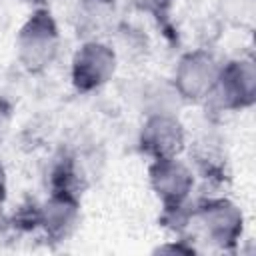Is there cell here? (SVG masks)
Listing matches in <instances>:
<instances>
[{"mask_svg":"<svg viewBox=\"0 0 256 256\" xmlns=\"http://www.w3.org/2000/svg\"><path fill=\"white\" fill-rule=\"evenodd\" d=\"M60 46L58 26L50 12L36 10L20 28L16 38V52L18 60L30 72H40L48 68Z\"/></svg>","mask_w":256,"mask_h":256,"instance_id":"6da1fadb","label":"cell"},{"mask_svg":"<svg viewBox=\"0 0 256 256\" xmlns=\"http://www.w3.org/2000/svg\"><path fill=\"white\" fill-rule=\"evenodd\" d=\"M220 64L210 52L204 50H194L184 54L174 70V90L182 100H204L212 92L218 74H220Z\"/></svg>","mask_w":256,"mask_h":256,"instance_id":"7a4b0ae2","label":"cell"},{"mask_svg":"<svg viewBox=\"0 0 256 256\" xmlns=\"http://www.w3.org/2000/svg\"><path fill=\"white\" fill-rule=\"evenodd\" d=\"M256 96V68L252 60H236L220 68L218 80L206 100L222 110L250 106Z\"/></svg>","mask_w":256,"mask_h":256,"instance_id":"3957f363","label":"cell"},{"mask_svg":"<svg viewBox=\"0 0 256 256\" xmlns=\"http://www.w3.org/2000/svg\"><path fill=\"white\" fill-rule=\"evenodd\" d=\"M194 222L202 230L204 238L218 248L236 244L242 234V212L226 198H212L204 202L196 208Z\"/></svg>","mask_w":256,"mask_h":256,"instance_id":"277c9868","label":"cell"},{"mask_svg":"<svg viewBox=\"0 0 256 256\" xmlns=\"http://www.w3.org/2000/svg\"><path fill=\"white\" fill-rule=\"evenodd\" d=\"M116 72V52L98 40L78 48L72 58V82L78 90L90 92L102 88Z\"/></svg>","mask_w":256,"mask_h":256,"instance_id":"5b68a950","label":"cell"},{"mask_svg":"<svg viewBox=\"0 0 256 256\" xmlns=\"http://www.w3.org/2000/svg\"><path fill=\"white\" fill-rule=\"evenodd\" d=\"M186 144L182 122L172 112L148 114L140 130V148L152 160L176 158Z\"/></svg>","mask_w":256,"mask_h":256,"instance_id":"8992f818","label":"cell"},{"mask_svg":"<svg viewBox=\"0 0 256 256\" xmlns=\"http://www.w3.org/2000/svg\"><path fill=\"white\" fill-rule=\"evenodd\" d=\"M150 186L156 196L166 204H178L190 198L194 188V172L188 164L176 158L154 160L148 170Z\"/></svg>","mask_w":256,"mask_h":256,"instance_id":"52a82bcc","label":"cell"},{"mask_svg":"<svg viewBox=\"0 0 256 256\" xmlns=\"http://www.w3.org/2000/svg\"><path fill=\"white\" fill-rule=\"evenodd\" d=\"M78 218L80 208L70 190H56L40 206V226L56 240L70 236L78 226Z\"/></svg>","mask_w":256,"mask_h":256,"instance_id":"ba28073f","label":"cell"},{"mask_svg":"<svg viewBox=\"0 0 256 256\" xmlns=\"http://www.w3.org/2000/svg\"><path fill=\"white\" fill-rule=\"evenodd\" d=\"M172 2H174V0H136V4H138L142 10H146V12H150V14H156V16L166 14V12L170 10Z\"/></svg>","mask_w":256,"mask_h":256,"instance_id":"9c48e42d","label":"cell"},{"mask_svg":"<svg viewBox=\"0 0 256 256\" xmlns=\"http://www.w3.org/2000/svg\"><path fill=\"white\" fill-rule=\"evenodd\" d=\"M8 224H10V220H8V216H6L4 208H2V200H0V232H4L8 228Z\"/></svg>","mask_w":256,"mask_h":256,"instance_id":"30bf717a","label":"cell"},{"mask_svg":"<svg viewBox=\"0 0 256 256\" xmlns=\"http://www.w3.org/2000/svg\"><path fill=\"white\" fill-rule=\"evenodd\" d=\"M4 194H6V172L0 164V200L4 198Z\"/></svg>","mask_w":256,"mask_h":256,"instance_id":"8fae6325","label":"cell"},{"mask_svg":"<svg viewBox=\"0 0 256 256\" xmlns=\"http://www.w3.org/2000/svg\"><path fill=\"white\" fill-rule=\"evenodd\" d=\"M4 128H6V112H2V108H0V138H2Z\"/></svg>","mask_w":256,"mask_h":256,"instance_id":"7c38bea8","label":"cell"},{"mask_svg":"<svg viewBox=\"0 0 256 256\" xmlns=\"http://www.w3.org/2000/svg\"><path fill=\"white\" fill-rule=\"evenodd\" d=\"M26 2H42V0H26Z\"/></svg>","mask_w":256,"mask_h":256,"instance_id":"4fadbf2b","label":"cell"}]
</instances>
